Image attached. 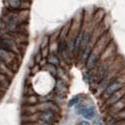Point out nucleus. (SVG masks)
<instances>
[{
  "label": "nucleus",
  "instance_id": "nucleus-1",
  "mask_svg": "<svg viewBox=\"0 0 125 125\" xmlns=\"http://www.w3.org/2000/svg\"><path fill=\"white\" fill-rule=\"evenodd\" d=\"M121 88H122L121 83H119L118 81H113V82H111L110 84L106 87L105 92L103 93V96H105V97H108V98H109L111 95H113L115 92L119 91Z\"/></svg>",
  "mask_w": 125,
  "mask_h": 125
},
{
  "label": "nucleus",
  "instance_id": "nucleus-2",
  "mask_svg": "<svg viewBox=\"0 0 125 125\" xmlns=\"http://www.w3.org/2000/svg\"><path fill=\"white\" fill-rule=\"evenodd\" d=\"M39 119L42 120L45 123H50L52 124L55 120H56V114L54 111H50V110H46V111H42L39 114Z\"/></svg>",
  "mask_w": 125,
  "mask_h": 125
},
{
  "label": "nucleus",
  "instance_id": "nucleus-3",
  "mask_svg": "<svg viewBox=\"0 0 125 125\" xmlns=\"http://www.w3.org/2000/svg\"><path fill=\"white\" fill-rule=\"evenodd\" d=\"M0 47L12 52L15 49V42L9 37H1L0 38Z\"/></svg>",
  "mask_w": 125,
  "mask_h": 125
},
{
  "label": "nucleus",
  "instance_id": "nucleus-4",
  "mask_svg": "<svg viewBox=\"0 0 125 125\" xmlns=\"http://www.w3.org/2000/svg\"><path fill=\"white\" fill-rule=\"evenodd\" d=\"M99 58V51H91L90 54L87 58V62H86V67L88 69H92L93 67L95 66L96 62L98 61Z\"/></svg>",
  "mask_w": 125,
  "mask_h": 125
},
{
  "label": "nucleus",
  "instance_id": "nucleus-5",
  "mask_svg": "<svg viewBox=\"0 0 125 125\" xmlns=\"http://www.w3.org/2000/svg\"><path fill=\"white\" fill-rule=\"evenodd\" d=\"M13 59V53L0 47V60L3 63H8Z\"/></svg>",
  "mask_w": 125,
  "mask_h": 125
},
{
  "label": "nucleus",
  "instance_id": "nucleus-6",
  "mask_svg": "<svg viewBox=\"0 0 125 125\" xmlns=\"http://www.w3.org/2000/svg\"><path fill=\"white\" fill-rule=\"evenodd\" d=\"M90 37H91L90 33H88V32L83 33L82 38H81V42H80V45H79V50L81 51V53H83V51H84L86 49V47L89 45Z\"/></svg>",
  "mask_w": 125,
  "mask_h": 125
},
{
  "label": "nucleus",
  "instance_id": "nucleus-7",
  "mask_svg": "<svg viewBox=\"0 0 125 125\" xmlns=\"http://www.w3.org/2000/svg\"><path fill=\"white\" fill-rule=\"evenodd\" d=\"M124 93H125V92H123V90H120V91L115 92L113 95H111V96L107 99V103H106V104H107V105H111V104H114V103L118 102V101L120 100V98L124 96Z\"/></svg>",
  "mask_w": 125,
  "mask_h": 125
},
{
  "label": "nucleus",
  "instance_id": "nucleus-8",
  "mask_svg": "<svg viewBox=\"0 0 125 125\" xmlns=\"http://www.w3.org/2000/svg\"><path fill=\"white\" fill-rule=\"evenodd\" d=\"M82 115L85 119L90 120L95 116V110L93 107H85L84 111H83V113H82Z\"/></svg>",
  "mask_w": 125,
  "mask_h": 125
},
{
  "label": "nucleus",
  "instance_id": "nucleus-9",
  "mask_svg": "<svg viewBox=\"0 0 125 125\" xmlns=\"http://www.w3.org/2000/svg\"><path fill=\"white\" fill-rule=\"evenodd\" d=\"M41 110L42 111H46V110H50V111H54L57 110V107L55 106L54 103H52L51 101H48V102H45L42 104V106H41Z\"/></svg>",
  "mask_w": 125,
  "mask_h": 125
},
{
  "label": "nucleus",
  "instance_id": "nucleus-10",
  "mask_svg": "<svg viewBox=\"0 0 125 125\" xmlns=\"http://www.w3.org/2000/svg\"><path fill=\"white\" fill-rule=\"evenodd\" d=\"M47 61H48V63H49L50 65H52V66L58 65V64H59V59H58V57L56 56V54H54V53H51V54L48 55Z\"/></svg>",
  "mask_w": 125,
  "mask_h": 125
},
{
  "label": "nucleus",
  "instance_id": "nucleus-11",
  "mask_svg": "<svg viewBox=\"0 0 125 125\" xmlns=\"http://www.w3.org/2000/svg\"><path fill=\"white\" fill-rule=\"evenodd\" d=\"M82 35H83V33H79V34H78V35L76 36L75 40L73 41L74 51H77V50L79 49V45H80V42H81V38H82Z\"/></svg>",
  "mask_w": 125,
  "mask_h": 125
},
{
  "label": "nucleus",
  "instance_id": "nucleus-12",
  "mask_svg": "<svg viewBox=\"0 0 125 125\" xmlns=\"http://www.w3.org/2000/svg\"><path fill=\"white\" fill-rule=\"evenodd\" d=\"M22 1H20V0H10V1H8V4L9 6L11 7L12 9H17L20 7V5H21Z\"/></svg>",
  "mask_w": 125,
  "mask_h": 125
},
{
  "label": "nucleus",
  "instance_id": "nucleus-13",
  "mask_svg": "<svg viewBox=\"0 0 125 125\" xmlns=\"http://www.w3.org/2000/svg\"><path fill=\"white\" fill-rule=\"evenodd\" d=\"M79 100H80V96H79V95H77V96L73 97L72 99H70V101L68 102V106H69V107H72V106L76 105V104H78Z\"/></svg>",
  "mask_w": 125,
  "mask_h": 125
},
{
  "label": "nucleus",
  "instance_id": "nucleus-14",
  "mask_svg": "<svg viewBox=\"0 0 125 125\" xmlns=\"http://www.w3.org/2000/svg\"><path fill=\"white\" fill-rule=\"evenodd\" d=\"M84 109H85L84 104H77V106H76V113L77 114H82L83 111H84Z\"/></svg>",
  "mask_w": 125,
  "mask_h": 125
},
{
  "label": "nucleus",
  "instance_id": "nucleus-15",
  "mask_svg": "<svg viewBox=\"0 0 125 125\" xmlns=\"http://www.w3.org/2000/svg\"><path fill=\"white\" fill-rule=\"evenodd\" d=\"M118 114H119V117H120V118L125 119V108H124L123 110L119 111V112H118Z\"/></svg>",
  "mask_w": 125,
  "mask_h": 125
},
{
  "label": "nucleus",
  "instance_id": "nucleus-16",
  "mask_svg": "<svg viewBox=\"0 0 125 125\" xmlns=\"http://www.w3.org/2000/svg\"><path fill=\"white\" fill-rule=\"evenodd\" d=\"M79 125H90L88 121H80L79 122Z\"/></svg>",
  "mask_w": 125,
  "mask_h": 125
},
{
  "label": "nucleus",
  "instance_id": "nucleus-17",
  "mask_svg": "<svg viewBox=\"0 0 125 125\" xmlns=\"http://www.w3.org/2000/svg\"><path fill=\"white\" fill-rule=\"evenodd\" d=\"M38 125H52V124H50V123H45V122H42V123H39Z\"/></svg>",
  "mask_w": 125,
  "mask_h": 125
},
{
  "label": "nucleus",
  "instance_id": "nucleus-18",
  "mask_svg": "<svg viewBox=\"0 0 125 125\" xmlns=\"http://www.w3.org/2000/svg\"><path fill=\"white\" fill-rule=\"evenodd\" d=\"M99 125H101V124H99Z\"/></svg>",
  "mask_w": 125,
  "mask_h": 125
}]
</instances>
